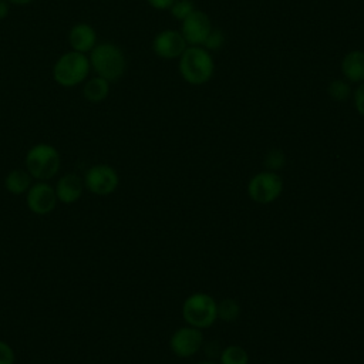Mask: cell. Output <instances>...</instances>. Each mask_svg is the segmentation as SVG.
<instances>
[{
	"mask_svg": "<svg viewBox=\"0 0 364 364\" xmlns=\"http://www.w3.org/2000/svg\"><path fill=\"white\" fill-rule=\"evenodd\" d=\"M179 60V74L191 85H203L209 82L215 73V61L202 46H188Z\"/></svg>",
	"mask_w": 364,
	"mask_h": 364,
	"instance_id": "6da1fadb",
	"label": "cell"
},
{
	"mask_svg": "<svg viewBox=\"0 0 364 364\" xmlns=\"http://www.w3.org/2000/svg\"><path fill=\"white\" fill-rule=\"evenodd\" d=\"M90 64L94 73L109 82L118 81L127 70L124 51L114 43H100L90 51Z\"/></svg>",
	"mask_w": 364,
	"mask_h": 364,
	"instance_id": "7a4b0ae2",
	"label": "cell"
},
{
	"mask_svg": "<svg viewBox=\"0 0 364 364\" xmlns=\"http://www.w3.org/2000/svg\"><path fill=\"white\" fill-rule=\"evenodd\" d=\"M24 165L34 181H48L60 171L61 156L54 145L38 142L26 152Z\"/></svg>",
	"mask_w": 364,
	"mask_h": 364,
	"instance_id": "3957f363",
	"label": "cell"
},
{
	"mask_svg": "<svg viewBox=\"0 0 364 364\" xmlns=\"http://www.w3.org/2000/svg\"><path fill=\"white\" fill-rule=\"evenodd\" d=\"M90 71V58L82 53L70 50L57 58L53 67V78L61 87H75L88 78Z\"/></svg>",
	"mask_w": 364,
	"mask_h": 364,
	"instance_id": "277c9868",
	"label": "cell"
},
{
	"mask_svg": "<svg viewBox=\"0 0 364 364\" xmlns=\"http://www.w3.org/2000/svg\"><path fill=\"white\" fill-rule=\"evenodd\" d=\"M183 320L196 328H206L218 318V303L206 293H193L182 304Z\"/></svg>",
	"mask_w": 364,
	"mask_h": 364,
	"instance_id": "5b68a950",
	"label": "cell"
},
{
	"mask_svg": "<svg viewBox=\"0 0 364 364\" xmlns=\"http://www.w3.org/2000/svg\"><path fill=\"white\" fill-rule=\"evenodd\" d=\"M84 188L97 195L107 196L115 192L119 185L118 172L108 164H95L90 166L82 176Z\"/></svg>",
	"mask_w": 364,
	"mask_h": 364,
	"instance_id": "8992f818",
	"label": "cell"
},
{
	"mask_svg": "<svg viewBox=\"0 0 364 364\" xmlns=\"http://www.w3.org/2000/svg\"><path fill=\"white\" fill-rule=\"evenodd\" d=\"M283 191L282 178L273 171H263L256 173L247 183V193L252 200L257 203L274 202Z\"/></svg>",
	"mask_w": 364,
	"mask_h": 364,
	"instance_id": "52a82bcc",
	"label": "cell"
},
{
	"mask_svg": "<svg viewBox=\"0 0 364 364\" xmlns=\"http://www.w3.org/2000/svg\"><path fill=\"white\" fill-rule=\"evenodd\" d=\"M57 195L54 186L47 181H36L26 192V205L28 210L38 216L50 215L57 206Z\"/></svg>",
	"mask_w": 364,
	"mask_h": 364,
	"instance_id": "ba28073f",
	"label": "cell"
},
{
	"mask_svg": "<svg viewBox=\"0 0 364 364\" xmlns=\"http://www.w3.org/2000/svg\"><path fill=\"white\" fill-rule=\"evenodd\" d=\"M203 344V336L200 328L193 326H185L178 328L169 340V347L176 357L186 358L196 354Z\"/></svg>",
	"mask_w": 364,
	"mask_h": 364,
	"instance_id": "9c48e42d",
	"label": "cell"
},
{
	"mask_svg": "<svg viewBox=\"0 0 364 364\" xmlns=\"http://www.w3.org/2000/svg\"><path fill=\"white\" fill-rule=\"evenodd\" d=\"M188 44L178 30L166 28L159 31L152 40V51L162 60H176L186 50Z\"/></svg>",
	"mask_w": 364,
	"mask_h": 364,
	"instance_id": "30bf717a",
	"label": "cell"
},
{
	"mask_svg": "<svg viewBox=\"0 0 364 364\" xmlns=\"http://www.w3.org/2000/svg\"><path fill=\"white\" fill-rule=\"evenodd\" d=\"M212 28L213 27L209 16L202 10H195L185 20H182L181 34L188 46H203Z\"/></svg>",
	"mask_w": 364,
	"mask_h": 364,
	"instance_id": "8fae6325",
	"label": "cell"
},
{
	"mask_svg": "<svg viewBox=\"0 0 364 364\" xmlns=\"http://www.w3.org/2000/svg\"><path fill=\"white\" fill-rule=\"evenodd\" d=\"M84 189L85 188H84L82 178L74 172H68L60 176L54 186L57 200L64 205L75 203L81 198Z\"/></svg>",
	"mask_w": 364,
	"mask_h": 364,
	"instance_id": "7c38bea8",
	"label": "cell"
},
{
	"mask_svg": "<svg viewBox=\"0 0 364 364\" xmlns=\"http://www.w3.org/2000/svg\"><path fill=\"white\" fill-rule=\"evenodd\" d=\"M71 50L87 54L97 46V33L88 23H77L68 31Z\"/></svg>",
	"mask_w": 364,
	"mask_h": 364,
	"instance_id": "4fadbf2b",
	"label": "cell"
},
{
	"mask_svg": "<svg viewBox=\"0 0 364 364\" xmlns=\"http://www.w3.org/2000/svg\"><path fill=\"white\" fill-rule=\"evenodd\" d=\"M343 78L350 84L364 82V51L351 50L348 51L340 64Z\"/></svg>",
	"mask_w": 364,
	"mask_h": 364,
	"instance_id": "5bb4252c",
	"label": "cell"
},
{
	"mask_svg": "<svg viewBox=\"0 0 364 364\" xmlns=\"http://www.w3.org/2000/svg\"><path fill=\"white\" fill-rule=\"evenodd\" d=\"M33 183L31 175L27 172V169L16 168L7 172L4 176V188L9 193L18 196V195H26L28 188Z\"/></svg>",
	"mask_w": 364,
	"mask_h": 364,
	"instance_id": "9a60e30c",
	"label": "cell"
},
{
	"mask_svg": "<svg viewBox=\"0 0 364 364\" xmlns=\"http://www.w3.org/2000/svg\"><path fill=\"white\" fill-rule=\"evenodd\" d=\"M109 92V81H107L105 78L95 75L91 78H87L84 81V87H82V95L88 102H102Z\"/></svg>",
	"mask_w": 364,
	"mask_h": 364,
	"instance_id": "2e32d148",
	"label": "cell"
},
{
	"mask_svg": "<svg viewBox=\"0 0 364 364\" xmlns=\"http://www.w3.org/2000/svg\"><path fill=\"white\" fill-rule=\"evenodd\" d=\"M327 94L331 100L337 102H343L353 95L351 84L344 78H334L327 85Z\"/></svg>",
	"mask_w": 364,
	"mask_h": 364,
	"instance_id": "e0dca14e",
	"label": "cell"
},
{
	"mask_svg": "<svg viewBox=\"0 0 364 364\" xmlns=\"http://www.w3.org/2000/svg\"><path fill=\"white\" fill-rule=\"evenodd\" d=\"M220 364H247L249 355L240 346H228L220 351Z\"/></svg>",
	"mask_w": 364,
	"mask_h": 364,
	"instance_id": "ac0fdd59",
	"label": "cell"
},
{
	"mask_svg": "<svg viewBox=\"0 0 364 364\" xmlns=\"http://www.w3.org/2000/svg\"><path fill=\"white\" fill-rule=\"evenodd\" d=\"M240 314V306L233 299H223L218 303V317L223 321H235Z\"/></svg>",
	"mask_w": 364,
	"mask_h": 364,
	"instance_id": "d6986e66",
	"label": "cell"
},
{
	"mask_svg": "<svg viewBox=\"0 0 364 364\" xmlns=\"http://www.w3.org/2000/svg\"><path fill=\"white\" fill-rule=\"evenodd\" d=\"M196 10L195 4L192 0H175L172 3V6L169 7L171 16L179 21L185 20L191 13H193Z\"/></svg>",
	"mask_w": 364,
	"mask_h": 364,
	"instance_id": "ffe728a7",
	"label": "cell"
},
{
	"mask_svg": "<svg viewBox=\"0 0 364 364\" xmlns=\"http://www.w3.org/2000/svg\"><path fill=\"white\" fill-rule=\"evenodd\" d=\"M286 164V155L282 149L279 148H273L270 149L266 156H264V165L267 168V171H273L276 172L277 169H282Z\"/></svg>",
	"mask_w": 364,
	"mask_h": 364,
	"instance_id": "44dd1931",
	"label": "cell"
},
{
	"mask_svg": "<svg viewBox=\"0 0 364 364\" xmlns=\"http://www.w3.org/2000/svg\"><path fill=\"white\" fill-rule=\"evenodd\" d=\"M223 44H225V34H223V31L219 30V28H212L202 47H205L208 51L212 53V51L220 50L223 47Z\"/></svg>",
	"mask_w": 364,
	"mask_h": 364,
	"instance_id": "7402d4cb",
	"label": "cell"
},
{
	"mask_svg": "<svg viewBox=\"0 0 364 364\" xmlns=\"http://www.w3.org/2000/svg\"><path fill=\"white\" fill-rule=\"evenodd\" d=\"M353 104L355 111L364 117V82L357 84L355 90H353Z\"/></svg>",
	"mask_w": 364,
	"mask_h": 364,
	"instance_id": "603a6c76",
	"label": "cell"
},
{
	"mask_svg": "<svg viewBox=\"0 0 364 364\" xmlns=\"http://www.w3.org/2000/svg\"><path fill=\"white\" fill-rule=\"evenodd\" d=\"M14 361L16 354L13 347L4 340H0V364H14Z\"/></svg>",
	"mask_w": 364,
	"mask_h": 364,
	"instance_id": "cb8c5ba5",
	"label": "cell"
},
{
	"mask_svg": "<svg viewBox=\"0 0 364 364\" xmlns=\"http://www.w3.org/2000/svg\"><path fill=\"white\" fill-rule=\"evenodd\" d=\"M173 1L175 0H146V3L155 10H166L172 6Z\"/></svg>",
	"mask_w": 364,
	"mask_h": 364,
	"instance_id": "d4e9b609",
	"label": "cell"
},
{
	"mask_svg": "<svg viewBox=\"0 0 364 364\" xmlns=\"http://www.w3.org/2000/svg\"><path fill=\"white\" fill-rule=\"evenodd\" d=\"M10 10V3L7 0H0V21L7 17Z\"/></svg>",
	"mask_w": 364,
	"mask_h": 364,
	"instance_id": "484cf974",
	"label": "cell"
},
{
	"mask_svg": "<svg viewBox=\"0 0 364 364\" xmlns=\"http://www.w3.org/2000/svg\"><path fill=\"white\" fill-rule=\"evenodd\" d=\"M7 1L11 4H16V6H26V4L33 3L34 0H7Z\"/></svg>",
	"mask_w": 364,
	"mask_h": 364,
	"instance_id": "4316f807",
	"label": "cell"
},
{
	"mask_svg": "<svg viewBox=\"0 0 364 364\" xmlns=\"http://www.w3.org/2000/svg\"><path fill=\"white\" fill-rule=\"evenodd\" d=\"M198 364H216V363H213V361H200Z\"/></svg>",
	"mask_w": 364,
	"mask_h": 364,
	"instance_id": "83f0119b",
	"label": "cell"
}]
</instances>
